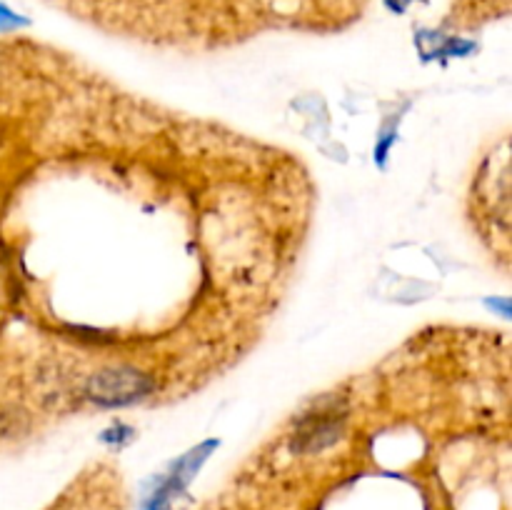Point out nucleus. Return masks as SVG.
I'll use <instances>...</instances> for the list:
<instances>
[{"instance_id": "f257e3e1", "label": "nucleus", "mask_w": 512, "mask_h": 510, "mask_svg": "<svg viewBox=\"0 0 512 510\" xmlns=\"http://www.w3.org/2000/svg\"><path fill=\"white\" fill-rule=\"evenodd\" d=\"M58 510H73V505H65V508H58ZM105 510H110V508H105ZM113 510H118V508H113Z\"/></svg>"}]
</instances>
